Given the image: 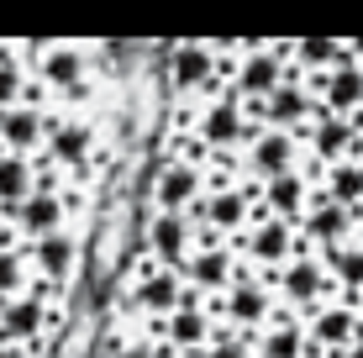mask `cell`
I'll use <instances>...</instances> for the list:
<instances>
[{
    "label": "cell",
    "instance_id": "cell-1",
    "mask_svg": "<svg viewBox=\"0 0 363 358\" xmlns=\"http://www.w3.org/2000/svg\"><path fill=\"white\" fill-rule=\"evenodd\" d=\"M27 79L58 111H90L95 106V53L90 43H21Z\"/></svg>",
    "mask_w": 363,
    "mask_h": 358
},
{
    "label": "cell",
    "instance_id": "cell-2",
    "mask_svg": "<svg viewBox=\"0 0 363 358\" xmlns=\"http://www.w3.org/2000/svg\"><path fill=\"white\" fill-rule=\"evenodd\" d=\"M164 84H169L174 106H200V101H211V95L227 90V69H221L211 37L164 43Z\"/></svg>",
    "mask_w": 363,
    "mask_h": 358
},
{
    "label": "cell",
    "instance_id": "cell-3",
    "mask_svg": "<svg viewBox=\"0 0 363 358\" xmlns=\"http://www.w3.org/2000/svg\"><path fill=\"white\" fill-rule=\"evenodd\" d=\"M64 301L69 295H58V290H48V285L32 279L27 295L0 306V342H16V348H27L32 358H48L58 327H64Z\"/></svg>",
    "mask_w": 363,
    "mask_h": 358
},
{
    "label": "cell",
    "instance_id": "cell-4",
    "mask_svg": "<svg viewBox=\"0 0 363 358\" xmlns=\"http://www.w3.org/2000/svg\"><path fill=\"white\" fill-rule=\"evenodd\" d=\"M221 69H227V90H232L247 111L264 106L269 95L279 90L284 79H290V53H284V37H279V43H264V37H253V43H247L242 53L232 58V64H221Z\"/></svg>",
    "mask_w": 363,
    "mask_h": 358
},
{
    "label": "cell",
    "instance_id": "cell-5",
    "mask_svg": "<svg viewBox=\"0 0 363 358\" xmlns=\"http://www.w3.org/2000/svg\"><path fill=\"white\" fill-rule=\"evenodd\" d=\"M84 206H90V195H84V190H58V195H37L32 190L16 211H6L0 221H6V232L27 248V242H37V237H53V232L74 227Z\"/></svg>",
    "mask_w": 363,
    "mask_h": 358
},
{
    "label": "cell",
    "instance_id": "cell-6",
    "mask_svg": "<svg viewBox=\"0 0 363 358\" xmlns=\"http://www.w3.org/2000/svg\"><path fill=\"white\" fill-rule=\"evenodd\" d=\"M232 253L242 258L253 274H274V269L284 264V258H295L300 253V232L290 227V221H279V216H264V211H253V221H247L242 232L232 237Z\"/></svg>",
    "mask_w": 363,
    "mask_h": 358
},
{
    "label": "cell",
    "instance_id": "cell-7",
    "mask_svg": "<svg viewBox=\"0 0 363 358\" xmlns=\"http://www.w3.org/2000/svg\"><path fill=\"white\" fill-rule=\"evenodd\" d=\"M269 290H274V301H279L284 311H295V316H311L321 301H332V279H327V269H321V258L311 248L284 258L269 274Z\"/></svg>",
    "mask_w": 363,
    "mask_h": 358
},
{
    "label": "cell",
    "instance_id": "cell-8",
    "mask_svg": "<svg viewBox=\"0 0 363 358\" xmlns=\"http://www.w3.org/2000/svg\"><path fill=\"white\" fill-rule=\"evenodd\" d=\"M300 164H306V142L295 132H274V127H258V121H253V138L237 147V174L247 184H264V179L284 174V169H300Z\"/></svg>",
    "mask_w": 363,
    "mask_h": 358
},
{
    "label": "cell",
    "instance_id": "cell-9",
    "mask_svg": "<svg viewBox=\"0 0 363 358\" xmlns=\"http://www.w3.org/2000/svg\"><path fill=\"white\" fill-rule=\"evenodd\" d=\"M200 195H206V169L184 164V158H174V153H158L153 158V169H147V211L184 216Z\"/></svg>",
    "mask_w": 363,
    "mask_h": 358
},
{
    "label": "cell",
    "instance_id": "cell-10",
    "mask_svg": "<svg viewBox=\"0 0 363 358\" xmlns=\"http://www.w3.org/2000/svg\"><path fill=\"white\" fill-rule=\"evenodd\" d=\"M84 237L74 227L64 232H53V237H37L27 242V264H32V279L37 285H48V290H58V295H69L74 285V274H79V264H84Z\"/></svg>",
    "mask_w": 363,
    "mask_h": 358
},
{
    "label": "cell",
    "instance_id": "cell-11",
    "mask_svg": "<svg viewBox=\"0 0 363 358\" xmlns=\"http://www.w3.org/2000/svg\"><path fill=\"white\" fill-rule=\"evenodd\" d=\"M247 116H253L258 127H274V132H295V138H306L311 121L321 116V101H316V90H311V79L290 74V79H284L264 106H253Z\"/></svg>",
    "mask_w": 363,
    "mask_h": 358
},
{
    "label": "cell",
    "instance_id": "cell-12",
    "mask_svg": "<svg viewBox=\"0 0 363 358\" xmlns=\"http://www.w3.org/2000/svg\"><path fill=\"white\" fill-rule=\"evenodd\" d=\"M206 306H211V316H216L221 327H232V332H264L279 301H274L264 274H242L221 301H206Z\"/></svg>",
    "mask_w": 363,
    "mask_h": 358
},
{
    "label": "cell",
    "instance_id": "cell-13",
    "mask_svg": "<svg viewBox=\"0 0 363 358\" xmlns=\"http://www.w3.org/2000/svg\"><path fill=\"white\" fill-rule=\"evenodd\" d=\"M316 174H321V169L306 158L300 169H284V174L264 179V184H258V211H264V216H279V221H290V227L300 232V221H306L311 201H316Z\"/></svg>",
    "mask_w": 363,
    "mask_h": 358
},
{
    "label": "cell",
    "instance_id": "cell-14",
    "mask_svg": "<svg viewBox=\"0 0 363 358\" xmlns=\"http://www.w3.org/2000/svg\"><path fill=\"white\" fill-rule=\"evenodd\" d=\"M195 242H200V237H195L190 216H174V211H143V242H137V253H147L153 264L179 269V274H184V264H190Z\"/></svg>",
    "mask_w": 363,
    "mask_h": 358
},
{
    "label": "cell",
    "instance_id": "cell-15",
    "mask_svg": "<svg viewBox=\"0 0 363 358\" xmlns=\"http://www.w3.org/2000/svg\"><path fill=\"white\" fill-rule=\"evenodd\" d=\"M306 322V348L311 358H332V353H342L347 342L363 332V316H358V306H347V301H321L311 316H300Z\"/></svg>",
    "mask_w": 363,
    "mask_h": 358
},
{
    "label": "cell",
    "instance_id": "cell-16",
    "mask_svg": "<svg viewBox=\"0 0 363 358\" xmlns=\"http://www.w3.org/2000/svg\"><path fill=\"white\" fill-rule=\"evenodd\" d=\"M242 274H253V269L232 253V242H206V248H195L190 264H184V285L200 290L206 301H221Z\"/></svg>",
    "mask_w": 363,
    "mask_h": 358
},
{
    "label": "cell",
    "instance_id": "cell-17",
    "mask_svg": "<svg viewBox=\"0 0 363 358\" xmlns=\"http://www.w3.org/2000/svg\"><path fill=\"white\" fill-rule=\"evenodd\" d=\"M311 90H316L321 111H332V116L353 121L363 111V64H358L353 47H347V37H342V58H337V69L321 74V79H311Z\"/></svg>",
    "mask_w": 363,
    "mask_h": 358
},
{
    "label": "cell",
    "instance_id": "cell-18",
    "mask_svg": "<svg viewBox=\"0 0 363 358\" xmlns=\"http://www.w3.org/2000/svg\"><path fill=\"white\" fill-rule=\"evenodd\" d=\"M306 158L316 169H327V164H337V158H353V153H363V142H358V127L347 116H332V111H321L316 121H311V132L306 138Z\"/></svg>",
    "mask_w": 363,
    "mask_h": 358
},
{
    "label": "cell",
    "instance_id": "cell-19",
    "mask_svg": "<svg viewBox=\"0 0 363 358\" xmlns=\"http://www.w3.org/2000/svg\"><path fill=\"white\" fill-rule=\"evenodd\" d=\"M347 237H353V211H342V206H332L327 195H316L306 221H300V248L327 253V248H337V242H347Z\"/></svg>",
    "mask_w": 363,
    "mask_h": 358
},
{
    "label": "cell",
    "instance_id": "cell-20",
    "mask_svg": "<svg viewBox=\"0 0 363 358\" xmlns=\"http://www.w3.org/2000/svg\"><path fill=\"white\" fill-rule=\"evenodd\" d=\"M48 116H53V111H37V106L0 111V153L37 158V153H43V138H48Z\"/></svg>",
    "mask_w": 363,
    "mask_h": 358
},
{
    "label": "cell",
    "instance_id": "cell-21",
    "mask_svg": "<svg viewBox=\"0 0 363 358\" xmlns=\"http://www.w3.org/2000/svg\"><path fill=\"white\" fill-rule=\"evenodd\" d=\"M253 358H311V348H306V322H300L295 311H284V306H274L269 327L253 337Z\"/></svg>",
    "mask_w": 363,
    "mask_h": 358
},
{
    "label": "cell",
    "instance_id": "cell-22",
    "mask_svg": "<svg viewBox=\"0 0 363 358\" xmlns=\"http://www.w3.org/2000/svg\"><path fill=\"white\" fill-rule=\"evenodd\" d=\"M321 258V269H327V279H332V295L337 301H347V306H358L363 301V242H337V248L327 253H316Z\"/></svg>",
    "mask_w": 363,
    "mask_h": 358
},
{
    "label": "cell",
    "instance_id": "cell-23",
    "mask_svg": "<svg viewBox=\"0 0 363 358\" xmlns=\"http://www.w3.org/2000/svg\"><path fill=\"white\" fill-rule=\"evenodd\" d=\"M316 195H327L332 206H342V211H363V153L353 158H337L316 174Z\"/></svg>",
    "mask_w": 363,
    "mask_h": 358
},
{
    "label": "cell",
    "instance_id": "cell-24",
    "mask_svg": "<svg viewBox=\"0 0 363 358\" xmlns=\"http://www.w3.org/2000/svg\"><path fill=\"white\" fill-rule=\"evenodd\" d=\"M284 53H290V74L321 79V74H332L337 58H342V37H284Z\"/></svg>",
    "mask_w": 363,
    "mask_h": 358
},
{
    "label": "cell",
    "instance_id": "cell-25",
    "mask_svg": "<svg viewBox=\"0 0 363 358\" xmlns=\"http://www.w3.org/2000/svg\"><path fill=\"white\" fill-rule=\"evenodd\" d=\"M32 184H37V158L0 153V216L16 211V206L32 195Z\"/></svg>",
    "mask_w": 363,
    "mask_h": 358
},
{
    "label": "cell",
    "instance_id": "cell-26",
    "mask_svg": "<svg viewBox=\"0 0 363 358\" xmlns=\"http://www.w3.org/2000/svg\"><path fill=\"white\" fill-rule=\"evenodd\" d=\"M32 290V264L21 242H0V306Z\"/></svg>",
    "mask_w": 363,
    "mask_h": 358
},
{
    "label": "cell",
    "instance_id": "cell-27",
    "mask_svg": "<svg viewBox=\"0 0 363 358\" xmlns=\"http://www.w3.org/2000/svg\"><path fill=\"white\" fill-rule=\"evenodd\" d=\"M21 90H27V58H21V43H0V111L21 106Z\"/></svg>",
    "mask_w": 363,
    "mask_h": 358
},
{
    "label": "cell",
    "instance_id": "cell-28",
    "mask_svg": "<svg viewBox=\"0 0 363 358\" xmlns=\"http://www.w3.org/2000/svg\"><path fill=\"white\" fill-rule=\"evenodd\" d=\"M253 337H258V332H232V327L216 322V332H211L206 348H195L184 358H253Z\"/></svg>",
    "mask_w": 363,
    "mask_h": 358
},
{
    "label": "cell",
    "instance_id": "cell-29",
    "mask_svg": "<svg viewBox=\"0 0 363 358\" xmlns=\"http://www.w3.org/2000/svg\"><path fill=\"white\" fill-rule=\"evenodd\" d=\"M106 358H179V353H174L169 342H153V337H143V332H127L121 348H111Z\"/></svg>",
    "mask_w": 363,
    "mask_h": 358
},
{
    "label": "cell",
    "instance_id": "cell-30",
    "mask_svg": "<svg viewBox=\"0 0 363 358\" xmlns=\"http://www.w3.org/2000/svg\"><path fill=\"white\" fill-rule=\"evenodd\" d=\"M332 358H363V332H358V337H353V342H347V348H342V353H332Z\"/></svg>",
    "mask_w": 363,
    "mask_h": 358
},
{
    "label": "cell",
    "instance_id": "cell-31",
    "mask_svg": "<svg viewBox=\"0 0 363 358\" xmlns=\"http://www.w3.org/2000/svg\"><path fill=\"white\" fill-rule=\"evenodd\" d=\"M353 127H358V142H363V111H358V116H353Z\"/></svg>",
    "mask_w": 363,
    "mask_h": 358
},
{
    "label": "cell",
    "instance_id": "cell-32",
    "mask_svg": "<svg viewBox=\"0 0 363 358\" xmlns=\"http://www.w3.org/2000/svg\"><path fill=\"white\" fill-rule=\"evenodd\" d=\"M0 242H16V237H11V232H6V221H0Z\"/></svg>",
    "mask_w": 363,
    "mask_h": 358
},
{
    "label": "cell",
    "instance_id": "cell-33",
    "mask_svg": "<svg viewBox=\"0 0 363 358\" xmlns=\"http://www.w3.org/2000/svg\"><path fill=\"white\" fill-rule=\"evenodd\" d=\"M358 316H363V301H358Z\"/></svg>",
    "mask_w": 363,
    "mask_h": 358
}]
</instances>
